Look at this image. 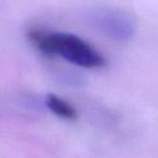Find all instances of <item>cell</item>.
Instances as JSON below:
<instances>
[{"mask_svg": "<svg viewBox=\"0 0 158 158\" xmlns=\"http://www.w3.org/2000/svg\"><path fill=\"white\" fill-rule=\"evenodd\" d=\"M27 39L40 52L59 55L80 67L100 68L106 63L101 53L84 39L72 34L31 29L27 33Z\"/></svg>", "mask_w": 158, "mask_h": 158, "instance_id": "1", "label": "cell"}, {"mask_svg": "<svg viewBox=\"0 0 158 158\" xmlns=\"http://www.w3.org/2000/svg\"><path fill=\"white\" fill-rule=\"evenodd\" d=\"M93 26L101 34L117 41L131 39L136 31L135 19L123 10L98 8L90 14Z\"/></svg>", "mask_w": 158, "mask_h": 158, "instance_id": "2", "label": "cell"}, {"mask_svg": "<svg viewBox=\"0 0 158 158\" xmlns=\"http://www.w3.org/2000/svg\"><path fill=\"white\" fill-rule=\"evenodd\" d=\"M44 104L47 108L56 115L57 117L65 120H76L78 115L77 112L69 103L64 101L60 97L55 94H47L44 98Z\"/></svg>", "mask_w": 158, "mask_h": 158, "instance_id": "3", "label": "cell"}]
</instances>
